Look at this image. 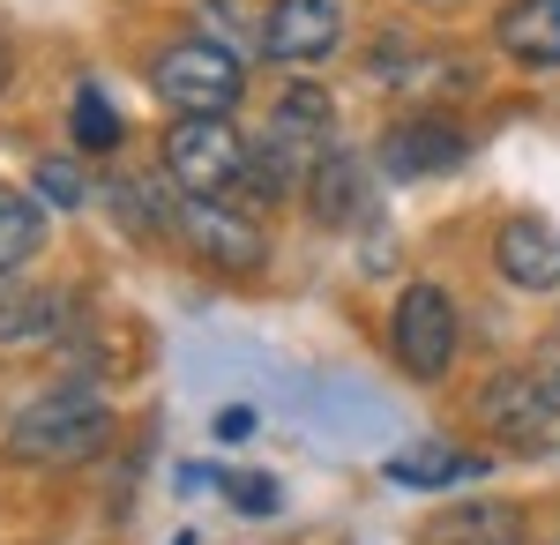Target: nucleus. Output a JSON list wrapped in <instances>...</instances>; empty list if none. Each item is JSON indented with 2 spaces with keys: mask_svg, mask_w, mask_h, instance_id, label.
Listing matches in <instances>:
<instances>
[{
  "mask_svg": "<svg viewBox=\"0 0 560 545\" xmlns=\"http://www.w3.org/2000/svg\"><path fill=\"white\" fill-rule=\"evenodd\" d=\"M113 404L90 389V381H60L31 396L15 419H8V456L31 463V471H75V463L105 456L113 449Z\"/></svg>",
  "mask_w": 560,
  "mask_h": 545,
  "instance_id": "1",
  "label": "nucleus"
},
{
  "mask_svg": "<svg viewBox=\"0 0 560 545\" xmlns=\"http://www.w3.org/2000/svg\"><path fill=\"white\" fill-rule=\"evenodd\" d=\"M247 158H255V142H240L232 113H179L165 127V172H173L179 195H210V202L240 195Z\"/></svg>",
  "mask_w": 560,
  "mask_h": 545,
  "instance_id": "2",
  "label": "nucleus"
},
{
  "mask_svg": "<svg viewBox=\"0 0 560 545\" xmlns=\"http://www.w3.org/2000/svg\"><path fill=\"white\" fill-rule=\"evenodd\" d=\"M150 90L173 105V113H232L247 97V60L217 38H179L158 53Z\"/></svg>",
  "mask_w": 560,
  "mask_h": 545,
  "instance_id": "3",
  "label": "nucleus"
},
{
  "mask_svg": "<svg viewBox=\"0 0 560 545\" xmlns=\"http://www.w3.org/2000/svg\"><path fill=\"white\" fill-rule=\"evenodd\" d=\"M478 426L501 441V449H523V456H560V396L530 374H493L478 389Z\"/></svg>",
  "mask_w": 560,
  "mask_h": 545,
  "instance_id": "4",
  "label": "nucleus"
},
{
  "mask_svg": "<svg viewBox=\"0 0 560 545\" xmlns=\"http://www.w3.org/2000/svg\"><path fill=\"white\" fill-rule=\"evenodd\" d=\"M388 351L411 381H441L456 367V299L441 285H404L396 314H388Z\"/></svg>",
  "mask_w": 560,
  "mask_h": 545,
  "instance_id": "5",
  "label": "nucleus"
},
{
  "mask_svg": "<svg viewBox=\"0 0 560 545\" xmlns=\"http://www.w3.org/2000/svg\"><path fill=\"white\" fill-rule=\"evenodd\" d=\"M179 240L202 254L210 269H232V277H255L261 262H269V240H261V224L247 210H224V202H210V195H179Z\"/></svg>",
  "mask_w": 560,
  "mask_h": 545,
  "instance_id": "6",
  "label": "nucleus"
},
{
  "mask_svg": "<svg viewBox=\"0 0 560 545\" xmlns=\"http://www.w3.org/2000/svg\"><path fill=\"white\" fill-rule=\"evenodd\" d=\"M471 158V135L441 113H411L382 135V172L388 179H433V172H456Z\"/></svg>",
  "mask_w": 560,
  "mask_h": 545,
  "instance_id": "7",
  "label": "nucleus"
},
{
  "mask_svg": "<svg viewBox=\"0 0 560 545\" xmlns=\"http://www.w3.org/2000/svg\"><path fill=\"white\" fill-rule=\"evenodd\" d=\"M261 45H269V60H292V68L329 60L345 45V15H337V0H269Z\"/></svg>",
  "mask_w": 560,
  "mask_h": 545,
  "instance_id": "8",
  "label": "nucleus"
},
{
  "mask_svg": "<svg viewBox=\"0 0 560 545\" xmlns=\"http://www.w3.org/2000/svg\"><path fill=\"white\" fill-rule=\"evenodd\" d=\"M493 269L516 292H560V232L546 217H509L493 232Z\"/></svg>",
  "mask_w": 560,
  "mask_h": 545,
  "instance_id": "9",
  "label": "nucleus"
},
{
  "mask_svg": "<svg viewBox=\"0 0 560 545\" xmlns=\"http://www.w3.org/2000/svg\"><path fill=\"white\" fill-rule=\"evenodd\" d=\"M68 292L31 285L23 269H0V344H45V336L68 329Z\"/></svg>",
  "mask_w": 560,
  "mask_h": 545,
  "instance_id": "10",
  "label": "nucleus"
},
{
  "mask_svg": "<svg viewBox=\"0 0 560 545\" xmlns=\"http://www.w3.org/2000/svg\"><path fill=\"white\" fill-rule=\"evenodd\" d=\"M493 38L516 68H560V0H509L493 15Z\"/></svg>",
  "mask_w": 560,
  "mask_h": 545,
  "instance_id": "11",
  "label": "nucleus"
},
{
  "mask_svg": "<svg viewBox=\"0 0 560 545\" xmlns=\"http://www.w3.org/2000/svg\"><path fill=\"white\" fill-rule=\"evenodd\" d=\"M322 158V142H300V135H269L255 142V158H247V202H284V195H306V172Z\"/></svg>",
  "mask_w": 560,
  "mask_h": 545,
  "instance_id": "12",
  "label": "nucleus"
},
{
  "mask_svg": "<svg viewBox=\"0 0 560 545\" xmlns=\"http://www.w3.org/2000/svg\"><path fill=\"white\" fill-rule=\"evenodd\" d=\"M419 545H523V515L509 501H464V508H441Z\"/></svg>",
  "mask_w": 560,
  "mask_h": 545,
  "instance_id": "13",
  "label": "nucleus"
},
{
  "mask_svg": "<svg viewBox=\"0 0 560 545\" xmlns=\"http://www.w3.org/2000/svg\"><path fill=\"white\" fill-rule=\"evenodd\" d=\"M306 210L322 217V224H351V217L366 210V179H359V158L351 150H329L322 142V158L306 172Z\"/></svg>",
  "mask_w": 560,
  "mask_h": 545,
  "instance_id": "14",
  "label": "nucleus"
},
{
  "mask_svg": "<svg viewBox=\"0 0 560 545\" xmlns=\"http://www.w3.org/2000/svg\"><path fill=\"white\" fill-rule=\"evenodd\" d=\"M105 210L120 217L135 240H158V232L173 224L179 202H165V187H150V179H113V187H105Z\"/></svg>",
  "mask_w": 560,
  "mask_h": 545,
  "instance_id": "15",
  "label": "nucleus"
},
{
  "mask_svg": "<svg viewBox=\"0 0 560 545\" xmlns=\"http://www.w3.org/2000/svg\"><path fill=\"white\" fill-rule=\"evenodd\" d=\"M38 247H45V210L31 195L0 187V269H23Z\"/></svg>",
  "mask_w": 560,
  "mask_h": 545,
  "instance_id": "16",
  "label": "nucleus"
},
{
  "mask_svg": "<svg viewBox=\"0 0 560 545\" xmlns=\"http://www.w3.org/2000/svg\"><path fill=\"white\" fill-rule=\"evenodd\" d=\"M337 120V105H329V90L322 83H292L277 97V113H269V135H300V142H322Z\"/></svg>",
  "mask_w": 560,
  "mask_h": 545,
  "instance_id": "17",
  "label": "nucleus"
},
{
  "mask_svg": "<svg viewBox=\"0 0 560 545\" xmlns=\"http://www.w3.org/2000/svg\"><path fill=\"white\" fill-rule=\"evenodd\" d=\"M471 471L478 456H464V449H427V456H388V486H456Z\"/></svg>",
  "mask_w": 560,
  "mask_h": 545,
  "instance_id": "18",
  "label": "nucleus"
},
{
  "mask_svg": "<svg viewBox=\"0 0 560 545\" xmlns=\"http://www.w3.org/2000/svg\"><path fill=\"white\" fill-rule=\"evenodd\" d=\"M120 142V113L105 105V90L83 83L75 90V150H113Z\"/></svg>",
  "mask_w": 560,
  "mask_h": 545,
  "instance_id": "19",
  "label": "nucleus"
},
{
  "mask_svg": "<svg viewBox=\"0 0 560 545\" xmlns=\"http://www.w3.org/2000/svg\"><path fill=\"white\" fill-rule=\"evenodd\" d=\"M31 187H38V202H52V210H75V202H83V172L68 165V158L38 165V179H31Z\"/></svg>",
  "mask_w": 560,
  "mask_h": 545,
  "instance_id": "20",
  "label": "nucleus"
},
{
  "mask_svg": "<svg viewBox=\"0 0 560 545\" xmlns=\"http://www.w3.org/2000/svg\"><path fill=\"white\" fill-rule=\"evenodd\" d=\"M224 494L240 501V515H269V508H277V478H261V471H224Z\"/></svg>",
  "mask_w": 560,
  "mask_h": 545,
  "instance_id": "21",
  "label": "nucleus"
},
{
  "mask_svg": "<svg viewBox=\"0 0 560 545\" xmlns=\"http://www.w3.org/2000/svg\"><path fill=\"white\" fill-rule=\"evenodd\" d=\"M530 374H538V381H546V389L560 396V322L538 336V344H530Z\"/></svg>",
  "mask_w": 560,
  "mask_h": 545,
  "instance_id": "22",
  "label": "nucleus"
},
{
  "mask_svg": "<svg viewBox=\"0 0 560 545\" xmlns=\"http://www.w3.org/2000/svg\"><path fill=\"white\" fill-rule=\"evenodd\" d=\"M247 426H255V419H247V411H217V441H240Z\"/></svg>",
  "mask_w": 560,
  "mask_h": 545,
  "instance_id": "23",
  "label": "nucleus"
},
{
  "mask_svg": "<svg viewBox=\"0 0 560 545\" xmlns=\"http://www.w3.org/2000/svg\"><path fill=\"white\" fill-rule=\"evenodd\" d=\"M0 90H8V45H0Z\"/></svg>",
  "mask_w": 560,
  "mask_h": 545,
  "instance_id": "24",
  "label": "nucleus"
}]
</instances>
